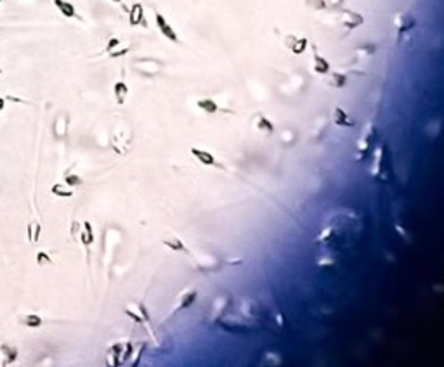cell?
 Returning <instances> with one entry per match:
<instances>
[{
    "mask_svg": "<svg viewBox=\"0 0 444 367\" xmlns=\"http://www.w3.org/2000/svg\"><path fill=\"white\" fill-rule=\"evenodd\" d=\"M313 54H314L313 56L314 57V73H318V74H328L330 73V70H331L330 63H328V61L324 59L320 52H318L316 45H313Z\"/></svg>",
    "mask_w": 444,
    "mask_h": 367,
    "instance_id": "4fadbf2b",
    "label": "cell"
},
{
    "mask_svg": "<svg viewBox=\"0 0 444 367\" xmlns=\"http://www.w3.org/2000/svg\"><path fill=\"white\" fill-rule=\"evenodd\" d=\"M64 182H66V185H70V187H79V185H82V179H80L79 175H75V173H68V175L64 177Z\"/></svg>",
    "mask_w": 444,
    "mask_h": 367,
    "instance_id": "cb8c5ba5",
    "label": "cell"
},
{
    "mask_svg": "<svg viewBox=\"0 0 444 367\" xmlns=\"http://www.w3.org/2000/svg\"><path fill=\"white\" fill-rule=\"evenodd\" d=\"M387 144L382 142L378 146L377 152H375V159H373V166H371V175L378 180H387Z\"/></svg>",
    "mask_w": 444,
    "mask_h": 367,
    "instance_id": "277c9868",
    "label": "cell"
},
{
    "mask_svg": "<svg viewBox=\"0 0 444 367\" xmlns=\"http://www.w3.org/2000/svg\"><path fill=\"white\" fill-rule=\"evenodd\" d=\"M161 243H163L167 248H170L172 251H188L184 246V243H182L181 239H177V237H167V239H163Z\"/></svg>",
    "mask_w": 444,
    "mask_h": 367,
    "instance_id": "603a6c76",
    "label": "cell"
},
{
    "mask_svg": "<svg viewBox=\"0 0 444 367\" xmlns=\"http://www.w3.org/2000/svg\"><path fill=\"white\" fill-rule=\"evenodd\" d=\"M54 130H56L57 137H63V135L66 134V120H64V118H59V120L56 121V127H54Z\"/></svg>",
    "mask_w": 444,
    "mask_h": 367,
    "instance_id": "484cf974",
    "label": "cell"
},
{
    "mask_svg": "<svg viewBox=\"0 0 444 367\" xmlns=\"http://www.w3.org/2000/svg\"><path fill=\"white\" fill-rule=\"evenodd\" d=\"M128 23H130V26L146 25L144 23V7H142V4H139V2L132 4L130 11H128Z\"/></svg>",
    "mask_w": 444,
    "mask_h": 367,
    "instance_id": "7c38bea8",
    "label": "cell"
},
{
    "mask_svg": "<svg viewBox=\"0 0 444 367\" xmlns=\"http://www.w3.org/2000/svg\"><path fill=\"white\" fill-rule=\"evenodd\" d=\"M340 23L347 30H354V28H358V26H361L363 23H364V18H363L361 14H358V12H354V11H344L342 12Z\"/></svg>",
    "mask_w": 444,
    "mask_h": 367,
    "instance_id": "ba28073f",
    "label": "cell"
},
{
    "mask_svg": "<svg viewBox=\"0 0 444 367\" xmlns=\"http://www.w3.org/2000/svg\"><path fill=\"white\" fill-rule=\"evenodd\" d=\"M155 21H157L158 30H160V33L165 37V38L170 40V42H174V43L179 42L177 33H175V30L172 28V25L167 21V18H165L163 14H160V12H155Z\"/></svg>",
    "mask_w": 444,
    "mask_h": 367,
    "instance_id": "8992f818",
    "label": "cell"
},
{
    "mask_svg": "<svg viewBox=\"0 0 444 367\" xmlns=\"http://www.w3.org/2000/svg\"><path fill=\"white\" fill-rule=\"evenodd\" d=\"M189 152H191V154L195 156V158L198 159L200 163H203V165H206V166H220L219 163H217L215 156H213L212 152L205 151V149L191 147V149H189Z\"/></svg>",
    "mask_w": 444,
    "mask_h": 367,
    "instance_id": "30bf717a",
    "label": "cell"
},
{
    "mask_svg": "<svg viewBox=\"0 0 444 367\" xmlns=\"http://www.w3.org/2000/svg\"><path fill=\"white\" fill-rule=\"evenodd\" d=\"M0 2H2V0H0Z\"/></svg>",
    "mask_w": 444,
    "mask_h": 367,
    "instance_id": "836d02e7",
    "label": "cell"
},
{
    "mask_svg": "<svg viewBox=\"0 0 444 367\" xmlns=\"http://www.w3.org/2000/svg\"><path fill=\"white\" fill-rule=\"evenodd\" d=\"M113 96H115V101H117L118 104H123L125 99H127L128 96V87L125 81H117V83L113 85Z\"/></svg>",
    "mask_w": 444,
    "mask_h": 367,
    "instance_id": "e0dca14e",
    "label": "cell"
},
{
    "mask_svg": "<svg viewBox=\"0 0 444 367\" xmlns=\"http://www.w3.org/2000/svg\"><path fill=\"white\" fill-rule=\"evenodd\" d=\"M286 47L291 50V52L295 54V56H300L302 52H306L307 49V43H309V40L306 38V37H300V38H295V37H286Z\"/></svg>",
    "mask_w": 444,
    "mask_h": 367,
    "instance_id": "9c48e42d",
    "label": "cell"
},
{
    "mask_svg": "<svg viewBox=\"0 0 444 367\" xmlns=\"http://www.w3.org/2000/svg\"><path fill=\"white\" fill-rule=\"evenodd\" d=\"M79 239L82 241V244H83V246H85L87 253H89L90 244L94 243V229H92V223H90V222H83V223H82V230H80Z\"/></svg>",
    "mask_w": 444,
    "mask_h": 367,
    "instance_id": "5bb4252c",
    "label": "cell"
},
{
    "mask_svg": "<svg viewBox=\"0 0 444 367\" xmlns=\"http://www.w3.org/2000/svg\"><path fill=\"white\" fill-rule=\"evenodd\" d=\"M50 192H52L54 196H57V198H71L73 196V189L70 187V185H66V184H54L52 189H50Z\"/></svg>",
    "mask_w": 444,
    "mask_h": 367,
    "instance_id": "d6986e66",
    "label": "cell"
},
{
    "mask_svg": "<svg viewBox=\"0 0 444 367\" xmlns=\"http://www.w3.org/2000/svg\"><path fill=\"white\" fill-rule=\"evenodd\" d=\"M196 106L203 111V113H208V114H215L219 111V106L213 99H198L196 101Z\"/></svg>",
    "mask_w": 444,
    "mask_h": 367,
    "instance_id": "ac0fdd59",
    "label": "cell"
},
{
    "mask_svg": "<svg viewBox=\"0 0 444 367\" xmlns=\"http://www.w3.org/2000/svg\"><path fill=\"white\" fill-rule=\"evenodd\" d=\"M111 2H115V4H121V0H111Z\"/></svg>",
    "mask_w": 444,
    "mask_h": 367,
    "instance_id": "1f68e13d",
    "label": "cell"
},
{
    "mask_svg": "<svg viewBox=\"0 0 444 367\" xmlns=\"http://www.w3.org/2000/svg\"><path fill=\"white\" fill-rule=\"evenodd\" d=\"M80 230H82V225H80L77 220H73V223H71V237H73V239H79Z\"/></svg>",
    "mask_w": 444,
    "mask_h": 367,
    "instance_id": "4316f807",
    "label": "cell"
},
{
    "mask_svg": "<svg viewBox=\"0 0 444 367\" xmlns=\"http://www.w3.org/2000/svg\"><path fill=\"white\" fill-rule=\"evenodd\" d=\"M40 232H42V227H40L39 220H32L28 223V241L30 243H39Z\"/></svg>",
    "mask_w": 444,
    "mask_h": 367,
    "instance_id": "7402d4cb",
    "label": "cell"
},
{
    "mask_svg": "<svg viewBox=\"0 0 444 367\" xmlns=\"http://www.w3.org/2000/svg\"><path fill=\"white\" fill-rule=\"evenodd\" d=\"M125 314H127L130 319H134V321L137 322V324H142V322H144V319H142L141 315H139V314H134V312H132V310H128V308H127V310H125Z\"/></svg>",
    "mask_w": 444,
    "mask_h": 367,
    "instance_id": "f546056e",
    "label": "cell"
},
{
    "mask_svg": "<svg viewBox=\"0 0 444 367\" xmlns=\"http://www.w3.org/2000/svg\"><path fill=\"white\" fill-rule=\"evenodd\" d=\"M307 5H311V7H314V9H324L326 7L324 0H307Z\"/></svg>",
    "mask_w": 444,
    "mask_h": 367,
    "instance_id": "83f0119b",
    "label": "cell"
},
{
    "mask_svg": "<svg viewBox=\"0 0 444 367\" xmlns=\"http://www.w3.org/2000/svg\"><path fill=\"white\" fill-rule=\"evenodd\" d=\"M358 217L352 213H335L324 222L321 232L318 234L316 243L324 248H342L356 236Z\"/></svg>",
    "mask_w": 444,
    "mask_h": 367,
    "instance_id": "6da1fadb",
    "label": "cell"
},
{
    "mask_svg": "<svg viewBox=\"0 0 444 367\" xmlns=\"http://www.w3.org/2000/svg\"><path fill=\"white\" fill-rule=\"evenodd\" d=\"M330 76H328V85H331V87L335 88H344L345 85H347V76H345L344 73H328Z\"/></svg>",
    "mask_w": 444,
    "mask_h": 367,
    "instance_id": "ffe728a7",
    "label": "cell"
},
{
    "mask_svg": "<svg viewBox=\"0 0 444 367\" xmlns=\"http://www.w3.org/2000/svg\"><path fill=\"white\" fill-rule=\"evenodd\" d=\"M5 104H7V101H5L4 97H0V111L4 110V108H5Z\"/></svg>",
    "mask_w": 444,
    "mask_h": 367,
    "instance_id": "4dcf8cb0",
    "label": "cell"
},
{
    "mask_svg": "<svg viewBox=\"0 0 444 367\" xmlns=\"http://www.w3.org/2000/svg\"><path fill=\"white\" fill-rule=\"evenodd\" d=\"M196 290H186L184 293L179 294V301L177 305L174 307V310H172V314H175V312H181V310H186V308H189L193 303L196 301Z\"/></svg>",
    "mask_w": 444,
    "mask_h": 367,
    "instance_id": "52a82bcc",
    "label": "cell"
},
{
    "mask_svg": "<svg viewBox=\"0 0 444 367\" xmlns=\"http://www.w3.org/2000/svg\"><path fill=\"white\" fill-rule=\"evenodd\" d=\"M0 74H2V68H0Z\"/></svg>",
    "mask_w": 444,
    "mask_h": 367,
    "instance_id": "d6a6232c",
    "label": "cell"
},
{
    "mask_svg": "<svg viewBox=\"0 0 444 367\" xmlns=\"http://www.w3.org/2000/svg\"><path fill=\"white\" fill-rule=\"evenodd\" d=\"M19 322H21L23 326H26V328H40V326L43 324L42 317L37 314H28V315H23L21 319H19Z\"/></svg>",
    "mask_w": 444,
    "mask_h": 367,
    "instance_id": "44dd1931",
    "label": "cell"
},
{
    "mask_svg": "<svg viewBox=\"0 0 444 367\" xmlns=\"http://www.w3.org/2000/svg\"><path fill=\"white\" fill-rule=\"evenodd\" d=\"M118 45H120V40H118V38H111L110 42H108V45H106V52H111V50H115Z\"/></svg>",
    "mask_w": 444,
    "mask_h": 367,
    "instance_id": "f1b7e54d",
    "label": "cell"
},
{
    "mask_svg": "<svg viewBox=\"0 0 444 367\" xmlns=\"http://www.w3.org/2000/svg\"><path fill=\"white\" fill-rule=\"evenodd\" d=\"M132 141H134V134L128 127L121 125L120 128L113 132L111 135V147L118 152V154H127L132 149Z\"/></svg>",
    "mask_w": 444,
    "mask_h": 367,
    "instance_id": "7a4b0ae2",
    "label": "cell"
},
{
    "mask_svg": "<svg viewBox=\"0 0 444 367\" xmlns=\"http://www.w3.org/2000/svg\"><path fill=\"white\" fill-rule=\"evenodd\" d=\"M253 127H255V130H259L260 134H266V135H271L274 132L273 121H271L267 116H262V114H257L255 116V120H253Z\"/></svg>",
    "mask_w": 444,
    "mask_h": 367,
    "instance_id": "9a60e30c",
    "label": "cell"
},
{
    "mask_svg": "<svg viewBox=\"0 0 444 367\" xmlns=\"http://www.w3.org/2000/svg\"><path fill=\"white\" fill-rule=\"evenodd\" d=\"M37 265H39V267L52 265V258H50L47 253H43V251H40V253H37Z\"/></svg>",
    "mask_w": 444,
    "mask_h": 367,
    "instance_id": "d4e9b609",
    "label": "cell"
},
{
    "mask_svg": "<svg viewBox=\"0 0 444 367\" xmlns=\"http://www.w3.org/2000/svg\"><path fill=\"white\" fill-rule=\"evenodd\" d=\"M333 123L337 125V127H342V128H347V127H354L356 121L354 118L349 116L347 111H344L342 108H335L333 110Z\"/></svg>",
    "mask_w": 444,
    "mask_h": 367,
    "instance_id": "8fae6325",
    "label": "cell"
},
{
    "mask_svg": "<svg viewBox=\"0 0 444 367\" xmlns=\"http://www.w3.org/2000/svg\"><path fill=\"white\" fill-rule=\"evenodd\" d=\"M375 139H377V128H375L373 123H368L358 141V154H356V159H358V161L366 159V156L371 152L373 144H375Z\"/></svg>",
    "mask_w": 444,
    "mask_h": 367,
    "instance_id": "3957f363",
    "label": "cell"
},
{
    "mask_svg": "<svg viewBox=\"0 0 444 367\" xmlns=\"http://www.w3.org/2000/svg\"><path fill=\"white\" fill-rule=\"evenodd\" d=\"M394 26H396V32H398L399 38H401L404 33H408L409 30H413L416 26V19L413 18L409 12H399L394 19Z\"/></svg>",
    "mask_w": 444,
    "mask_h": 367,
    "instance_id": "5b68a950",
    "label": "cell"
},
{
    "mask_svg": "<svg viewBox=\"0 0 444 367\" xmlns=\"http://www.w3.org/2000/svg\"><path fill=\"white\" fill-rule=\"evenodd\" d=\"M54 5H56V9L64 16V18H70V19L77 18L75 5L71 4V2H68V0H54Z\"/></svg>",
    "mask_w": 444,
    "mask_h": 367,
    "instance_id": "2e32d148",
    "label": "cell"
}]
</instances>
